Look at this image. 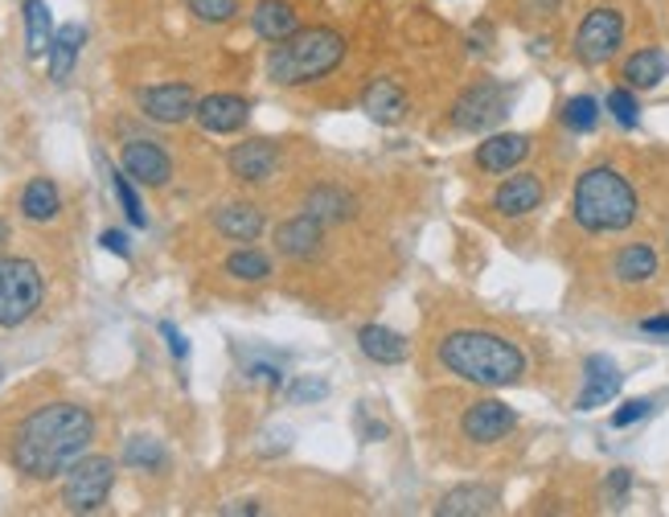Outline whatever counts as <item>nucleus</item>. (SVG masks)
<instances>
[{
    "instance_id": "1",
    "label": "nucleus",
    "mask_w": 669,
    "mask_h": 517,
    "mask_svg": "<svg viewBox=\"0 0 669 517\" xmlns=\"http://www.w3.org/2000/svg\"><path fill=\"white\" fill-rule=\"evenodd\" d=\"M94 440V415L78 403H46L29 411L9 440V461L21 477L54 480L87 456Z\"/></svg>"
},
{
    "instance_id": "2",
    "label": "nucleus",
    "mask_w": 669,
    "mask_h": 517,
    "mask_svg": "<svg viewBox=\"0 0 669 517\" xmlns=\"http://www.w3.org/2000/svg\"><path fill=\"white\" fill-rule=\"evenodd\" d=\"M440 366L460 378V382H472V387H489V390H502L521 382L526 374V353L502 337V332H484V329H456L447 332L440 341Z\"/></svg>"
},
{
    "instance_id": "3",
    "label": "nucleus",
    "mask_w": 669,
    "mask_h": 517,
    "mask_svg": "<svg viewBox=\"0 0 669 517\" xmlns=\"http://www.w3.org/2000/svg\"><path fill=\"white\" fill-rule=\"evenodd\" d=\"M636 189L629 185V177L613 165L588 168L576 181L571 193V214L588 235H620L636 222Z\"/></svg>"
},
{
    "instance_id": "4",
    "label": "nucleus",
    "mask_w": 669,
    "mask_h": 517,
    "mask_svg": "<svg viewBox=\"0 0 669 517\" xmlns=\"http://www.w3.org/2000/svg\"><path fill=\"white\" fill-rule=\"evenodd\" d=\"M345 58V37L329 25L296 29L272 46L267 54V78L279 87H308L316 78H329Z\"/></svg>"
},
{
    "instance_id": "5",
    "label": "nucleus",
    "mask_w": 669,
    "mask_h": 517,
    "mask_svg": "<svg viewBox=\"0 0 669 517\" xmlns=\"http://www.w3.org/2000/svg\"><path fill=\"white\" fill-rule=\"evenodd\" d=\"M46 279L34 258L0 255V329H21L41 308Z\"/></svg>"
},
{
    "instance_id": "6",
    "label": "nucleus",
    "mask_w": 669,
    "mask_h": 517,
    "mask_svg": "<svg viewBox=\"0 0 669 517\" xmlns=\"http://www.w3.org/2000/svg\"><path fill=\"white\" fill-rule=\"evenodd\" d=\"M115 484V461L112 456H83L66 468V480H62V505L71 514H94L103 509L108 497H112Z\"/></svg>"
},
{
    "instance_id": "7",
    "label": "nucleus",
    "mask_w": 669,
    "mask_h": 517,
    "mask_svg": "<svg viewBox=\"0 0 669 517\" xmlns=\"http://www.w3.org/2000/svg\"><path fill=\"white\" fill-rule=\"evenodd\" d=\"M509 99H514V91H509L505 83L481 78V83H472V87L456 99L452 124L460 131H477V136H481V131H493L505 115H509Z\"/></svg>"
},
{
    "instance_id": "8",
    "label": "nucleus",
    "mask_w": 669,
    "mask_h": 517,
    "mask_svg": "<svg viewBox=\"0 0 669 517\" xmlns=\"http://www.w3.org/2000/svg\"><path fill=\"white\" fill-rule=\"evenodd\" d=\"M624 41V13L620 9H592L576 29V58L583 66L613 62Z\"/></svg>"
},
{
    "instance_id": "9",
    "label": "nucleus",
    "mask_w": 669,
    "mask_h": 517,
    "mask_svg": "<svg viewBox=\"0 0 669 517\" xmlns=\"http://www.w3.org/2000/svg\"><path fill=\"white\" fill-rule=\"evenodd\" d=\"M136 103L156 124H186L198 111V94L189 83H161V87H144L136 94Z\"/></svg>"
},
{
    "instance_id": "10",
    "label": "nucleus",
    "mask_w": 669,
    "mask_h": 517,
    "mask_svg": "<svg viewBox=\"0 0 669 517\" xmlns=\"http://www.w3.org/2000/svg\"><path fill=\"white\" fill-rule=\"evenodd\" d=\"M226 168H230V177L242 185L272 181L279 168V144L276 140H242V144L230 148Z\"/></svg>"
},
{
    "instance_id": "11",
    "label": "nucleus",
    "mask_w": 669,
    "mask_h": 517,
    "mask_svg": "<svg viewBox=\"0 0 669 517\" xmlns=\"http://www.w3.org/2000/svg\"><path fill=\"white\" fill-rule=\"evenodd\" d=\"M514 427H518V415H514V406H505L502 399H477V403L465 411V419H460V431H465V440H472V443H497V440H505Z\"/></svg>"
},
{
    "instance_id": "12",
    "label": "nucleus",
    "mask_w": 669,
    "mask_h": 517,
    "mask_svg": "<svg viewBox=\"0 0 669 517\" xmlns=\"http://www.w3.org/2000/svg\"><path fill=\"white\" fill-rule=\"evenodd\" d=\"M119 165H124V173H128L131 181L149 185V189H161L173 177L168 152L161 144H152V140H128L124 152H119Z\"/></svg>"
},
{
    "instance_id": "13",
    "label": "nucleus",
    "mask_w": 669,
    "mask_h": 517,
    "mask_svg": "<svg viewBox=\"0 0 669 517\" xmlns=\"http://www.w3.org/2000/svg\"><path fill=\"white\" fill-rule=\"evenodd\" d=\"M193 119L202 124V131L210 136H230V131L247 128V119H251V103L242 99V94H205L198 99V111H193Z\"/></svg>"
},
{
    "instance_id": "14",
    "label": "nucleus",
    "mask_w": 669,
    "mask_h": 517,
    "mask_svg": "<svg viewBox=\"0 0 669 517\" xmlns=\"http://www.w3.org/2000/svg\"><path fill=\"white\" fill-rule=\"evenodd\" d=\"M546 198V185H542L539 173H518V177H509V181L497 185V193H493V210L502 214V218H526V214H534Z\"/></svg>"
},
{
    "instance_id": "15",
    "label": "nucleus",
    "mask_w": 669,
    "mask_h": 517,
    "mask_svg": "<svg viewBox=\"0 0 669 517\" xmlns=\"http://www.w3.org/2000/svg\"><path fill=\"white\" fill-rule=\"evenodd\" d=\"M583 374H588V382H583V390H579V399H576L579 411H595V406L613 403L616 394H620V387H624V374H620L613 357H604V353H592L588 366H583Z\"/></svg>"
},
{
    "instance_id": "16",
    "label": "nucleus",
    "mask_w": 669,
    "mask_h": 517,
    "mask_svg": "<svg viewBox=\"0 0 669 517\" xmlns=\"http://www.w3.org/2000/svg\"><path fill=\"white\" fill-rule=\"evenodd\" d=\"M320 242H325V222H316L313 214H300L276 226V251L283 258H296V263L316 258Z\"/></svg>"
},
{
    "instance_id": "17",
    "label": "nucleus",
    "mask_w": 669,
    "mask_h": 517,
    "mask_svg": "<svg viewBox=\"0 0 669 517\" xmlns=\"http://www.w3.org/2000/svg\"><path fill=\"white\" fill-rule=\"evenodd\" d=\"M362 111L370 115L374 124L394 128V124L407 119V91H403L394 78H374L370 87L362 91Z\"/></svg>"
},
{
    "instance_id": "18",
    "label": "nucleus",
    "mask_w": 669,
    "mask_h": 517,
    "mask_svg": "<svg viewBox=\"0 0 669 517\" xmlns=\"http://www.w3.org/2000/svg\"><path fill=\"white\" fill-rule=\"evenodd\" d=\"M530 156V136L521 131H502V136H489L477 148V165L481 173H514Z\"/></svg>"
},
{
    "instance_id": "19",
    "label": "nucleus",
    "mask_w": 669,
    "mask_h": 517,
    "mask_svg": "<svg viewBox=\"0 0 669 517\" xmlns=\"http://www.w3.org/2000/svg\"><path fill=\"white\" fill-rule=\"evenodd\" d=\"M263 226H267V218H263L260 205L251 202H226L214 214V230L230 242H255L263 235Z\"/></svg>"
},
{
    "instance_id": "20",
    "label": "nucleus",
    "mask_w": 669,
    "mask_h": 517,
    "mask_svg": "<svg viewBox=\"0 0 669 517\" xmlns=\"http://www.w3.org/2000/svg\"><path fill=\"white\" fill-rule=\"evenodd\" d=\"M357 350L366 353L370 362H378V366H403L411 345L403 332L387 329V325H362L357 329Z\"/></svg>"
},
{
    "instance_id": "21",
    "label": "nucleus",
    "mask_w": 669,
    "mask_h": 517,
    "mask_svg": "<svg viewBox=\"0 0 669 517\" xmlns=\"http://www.w3.org/2000/svg\"><path fill=\"white\" fill-rule=\"evenodd\" d=\"M251 29L255 37L263 41H283V37H292L300 29V13L288 4V0H260L255 9H251Z\"/></svg>"
},
{
    "instance_id": "22",
    "label": "nucleus",
    "mask_w": 669,
    "mask_h": 517,
    "mask_svg": "<svg viewBox=\"0 0 669 517\" xmlns=\"http://www.w3.org/2000/svg\"><path fill=\"white\" fill-rule=\"evenodd\" d=\"M666 74H669L666 50L645 46V50H636V54L624 58V71H620V78H624V87H632V91H653Z\"/></svg>"
},
{
    "instance_id": "23",
    "label": "nucleus",
    "mask_w": 669,
    "mask_h": 517,
    "mask_svg": "<svg viewBox=\"0 0 669 517\" xmlns=\"http://www.w3.org/2000/svg\"><path fill=\"white\" fill-rule=\"evenodd\" d=\"M497 509V493L489 484H460V489H447L436 514L444 517H477V514H493Z\"/></svg>"
},
{
    "instance_id": "24",
    "label": "nucleus",
    "mask_w": 669,
    "mask_h": 517,
    "mask_svg": "<svg viewBox=\"0 0 669 517\" xmlns=\"http://www.w3.org/2000/svg\"><path fill=\"white\" fill-rule=\"evenodd\" d=\"M83 41H87V29H83L78 21H66L62 29H54V41H50V78H54V83H66V78H71Z\"/></svg>"
},
{
    "instance_id": "25",
    "label": "nucleus",
    "mask_w": 669,
    "mask_h": 517,
    "mask_svg": "<svg viewBox=\"0 0 669 517\" xmlns=\"http://www.w3.org/2000/svg\"><path fill=\"white\" fill-rule=\"evenodd\" d=\"M613 276L620 283H649L657 276V251L649 242H632V247H620L613 258Z\"/></svg>"
},
{
    "instance_id": "26",
    "label": "nucleus",
    "mask_w": 669,
    "mask_h": 517,
    "mask_svg": "<svg viewBox=\"0 0 669 517\" xmlns=\"http://www.w3.org/2000/svg\"><path fill=\"white\" fill-rule=\"evenodd\" d=\"M304 214H313L316 222H345L354 214V198L345 193V189H337V185H316L304 193Z\"/></svg>"
},
{
    "instance_id": "27",
    "label": "nucleus",
    "mask_w": 669,
    "mask_h": 517,
    "mask_svg": "<svg viewBox=\"0 0 669 517\" xmlns=\"http://www.w3.org/2000/svg\"><path fill=\"white\" fill-rule=\"evenodd\" d=\"M58 210H62V193H58L54 181L34 177V181L21 189V214L29 222H54Z\"/></svg>"
},
{
    "instance_id": "28",
    "label": "nucleus",
    "mask_w": 669,
    "mask_h": 517,
    "mask_svg": "<svg viewBox=\"0 0 669 517\" xmlns=\"http://www.w3.org/2000/svg\"><path fill=\"white\" fill-rule=\"evenodd\" d=\"M50 41H54L50 4L46 0H25V46H29V54L34 58L50 54Z\"/></svg>"
},
{
    "instance_id": "29",
    "label": "nucleus",
    "mask_w": 669,
    "mask_h": 517,
    "mask_svg": "<svg viewBox=\"0 0 669 517\" xmlns=\"http://www.w3.org/2000/svg\"><path fill=\"white\" fill-rule=\"evenodd\" d=\"M223 267L226 276L239 279V283H263V279L272 276V258L263 255V251H255V247H239Z\"/></svg>"
},
{
    "instance_id": "30",
    "label": "nucleus",
    "mask_w": 669,
    "mask_h": 517,
    "mask_svg": "<svg viewBox=\"0 0 669 517\" xmlns=\"http://www.w3.org/2000/svg\"><path fill=\"white\" fill-rule=\"evenodd\" d=\"M124 464H128V468L156 472V468H165L168 464V456H165V447H161V440H152V436H131V440L124 443Z\"/></svg>"
},
{
    "instance_id": "31",
    "label": "nucleus",
    "mask_w": 669,
    "mask_h": 517,
    "mask_svg": "<svg viewBox=\"0 0 669 517\" xmlns=\"http://www.w3.org/2000/svg\"><path fill=\"white\" fill-rule=\"evenodd\" d=\"M563 124L571 131H595V124H599V103H595L592 94L567 99V103H563Z\"/></svg>"
},
{
    "instance_id": "32",
    "label": "nucleus",
    "mask_w": 669,
    "mask_h": 517,
    "mask_svg": "<svg viewBox=\"0 0 669 517\" xmlns=\"http://www.w3.org/2000/svg\"><path fill=\"white\" fill-rule=\"evenodd\" d=\"M112 189H115V198H119V205H124V214H128L131 226L144 230V226H149V214H144V205H140V198H136L128 173H112Z\"/></svg>"
},
{
    "instance_id": "33",
    "label": "nucleus",
    "mask_w": 669,
    "mask_h": 517,
    "mask_svg": "<svg viewBox=\"0 0 669 517\" xmlns=\"http://www.w3.org/2000/svg\"><path fill=\"white\" fill-rule=\"evenodd\" d=\"M186 9L205 25H226L239 17V0H186Z\"/></svg>"
},
{
    "instance_id": "34",
    "label": "nucleus",
    "mask_w": 669,
    "mask_h": 517,
    "mask_svg": "<svg viewBox=\"0 0 669 517\" xmlns=\"http://www.w3.org/2000/svg\"><path fill=\"white\" fill-rule=\"evenodd\" d=\"M608 111H613V119L620 128H636V124H641V103H636L632 87H616V91L608 94Z\"/></svg>"
},
{
    "instance_id": "35",
    "label": "nucleus",
    "mask_w": 669,
    "mask_h": 517,
    "mask_svg": "<svg viewBox=\"0 0 669 517\" xmlns=\"http://www.w3.org/2000/svg\"><path fill=\"white\" fill-rule=\"evenodd\" d=\"M329 394V382L325 378H316V374H304V378H296V382H288V390H283V399L288 403H320Z\"/></svg>"
},
{
    "instance_id": "36",
    "label": "nucleus",
    "mask_w": 669,
    "mask_h": 517,
    "mask_svg": "<svg viewBox=\"0 0 669 517\" xmlns=\"http://www.w3.org/2000/svg\"><path fill=\"white\" fill-rule=\"evenodd\" d=\"M247 378L251 382H267V387H283V362L279 357H251L247 362Z\"/></svg>"
},
{
    "instance_id": "37",
    "label": "nucleus",
    "mask_w": 669,
    "mask_h": 517,
    "mask_svg": "<svg viewBox=\"0 0 669 517\" xmlns=\"http://www.w3.org/2000/svg\"><path fill=\"white\" fill-rule=\"evenodd\" d=\"M629 489H632V472H629V468H616L613 477L604 480V497H608V505H613V509H620V505H624Z\"/></svg>"
},
{
    "instance_id": "38",
    "label": "nucleus",
    "mask_w": 669,
    "mask_h": 517,
    "mask_svg": "<svg viewBox=\"0 0 669 517\" xmlns=\"http://www.w3.org/2000/svg\"><path fill=\"white\" fill-rule=\"evenodd\" d=\"M649 411H653L649 399H629V403H624V406H620V411L613 415V427H632L636 419H645Z\"/></svg>"
},
{
    "instance_id": "39",
    "label": "nucleus",
    "mask_w": 669,
    "mask_h": 517,
    "mask_svg": "<svg viewBox=\"0 0 669 517\" xmlns=\"http://www.w3.org/2000/svg\"><path fill=\"white\" fill-rule=\"evenodd\" d=\"M161 337L168 341V353H173L177 362H186V357H189V341L181 337V329H177L173 320H161Z\"/></svg>"
},
{
    "instance_id": "40",
    "label": "nucleus",
    "mask_w": 669,
    "mask_h": 517,
    "mask_svg": "<svg viewBox=\"0 0 669 517\" xmlns=\"http://www.w3.org/2000/svg\"><path fill=\"white\" fill-rule=\"evenodd\" d=\"M99 242H103V251H112V255H119V258H131V247H128V235H124V230H103Z\"/></svg>"
},
{
    "instance_id": "41",
    "label": "nucleus",
    "mask_w": 669,
    "mask_h": 517,
    "mask_svg": "<svg viewBox=\"0 0 669 517\" xmlns=\"http://www.w3.org/2000/svg\"><path fill=\"white\" fill-rule=\"evenodd\" d=\"M641 332H649V337H669V316H649V320H641Z\"/></svg>"
},
{
    "instance_id": "42",
    "label": "nucleus",
    "mask_w": 669,
    "mask_h": 517,
    "mask_svg": "<svg viewBox=\"0 0 669 517\" xmlns=\"http://www.w3.org/2000/svg\"><path fill=\"white\" fill-rule=\"evenodd\" d=\"M558 0H526V13H534V17H542V13H555Z\"/></svg>"
},
{
    "instance_id": "43",
    "label": "nucleus",
    "mask_w": 669,
    "mask_h": 517,
    "mask_svg": "<svg viewBox=\"0 0 669 517\" xmlns=\"http://www.w3.org/2000/svg\"><path fill=\"white\" fill-rule=\"evenodd\" d=\"M223 514L226 517H230V514H260V505H255V501H235V505H226Z\"/></svg>"
},
{
    "instance_id": "44",
    "label": "nucleus",
    "mask_w": 669,
    "mask_h": 517,
    "mask_svg": "<svg viewBox=\"0 0 669 517\" xmlns=\"http://www.w3.org/2000/svg\"><path fill=\"white\" fill-rule=\"evenodd\" d=\"M4 242H9V226H4V222H0V247H4Z\"/></svg>"
}]
</instances>
